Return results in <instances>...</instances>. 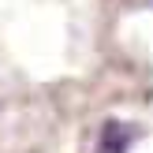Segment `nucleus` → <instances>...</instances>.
<instances>
[{
	"label": "nucleus",
	"instance_id": "nucleus-1",
	"mask_svg": "<svg viewBox=\"0 0 153 153\" xmlns=\"http://www.w3.org/2000/svg\"><path fill=\"white\" fill-rule=\"evenodd\" d=\"M134 142V127H127L123 120H105L101 134H97V153H127Z\"/></svg>",
	"mask_w": 153,
	"mask_h": 153
}]
</instances>
